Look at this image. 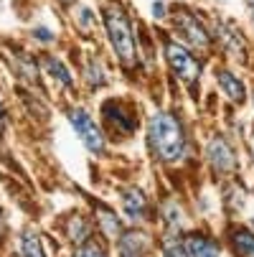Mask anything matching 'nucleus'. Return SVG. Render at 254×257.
<instances>
[{
  "label": "nucleus",
  "instance_id": "f257e3e1",
  "mask_svg": "<svg viewBox=\"0 0 254 257\" xmlns=\"http://www.w3.org/2000/svg\"><path fill=\"white\" fill-rule=\"evenodd\" d=\"M150 143L163 161H175L186 151V138L173 115L158 112L150 117Z\"/></svg>",
  "mask_w": 254,
  "mask_h": 257
},
{
  "label": "nucleus",
  "instance_id": "dca6fc26",
  "mask_svg": "<svg viewBox=\"0 0 254 257\" xmlns=\"http://www.w3.org/2000/svg\"><path fill=\"white\" fill-rule=\"evenodd\" d=\"M234 247L244 254V257H254V237L246 234V232H239L234 237Z\"/></svg>",
  "mask_w": 254,
  "mask_h": 257
},
{
  "label": "nucleus",
  "instance_id": "f8f14e48",
  "mask_svg": "<svg viewBox=\"0 0 254 257\" xmlns=\"http://www.w3.org/2000/svg\"><path fill=\"white\" fill-rule=\"evenodd\" d=\"M145 249V234L140 232H130L122 239V257H140Z\"/></svg>",
  "mask_w": 254,
  "mask_h": 257
},
{
  "label": "nucleus",
  "instance_id": "f03ea898",
  "mask_svg": "<svg viewBox=\"0 0 254 257\" xmlns=\"http://www.w3.org/2000/svg\"><path fill=\"white\" fill-rule=\"evenodd\" d=\"M104 26H107V33H110V41H112L120 61L125 66H135L137 64V44H135L132 26H130L127 16L122 13V8H117V6L107 8Z\"/></svg>",
  "mask_w": 254,
  "mask_h": 257
},
{
  "label": "nucleus",
  "instance_id": "9d476101",
  "mask_svg": "<svg viewBox=\"0 0 254 257\" xmlns=\"http://www.w3.org/2000/svg\"><path fill=\"white\" fill-rule=\"evenodd\" d=\"M219 84H221V89L226 92L229 99H234V102L244 99V84L231 74V71H219Z\"/></svg>",
  "mask_w": 254,
  "mask_h": 257
},
{
  "label": "nucleus",
  "instance_id": "a211bd4d",
  "mask_svg": "<svg viewBox=\"0 0 254 257\" xmlns=\"http://www.w3.org/2000/svg\"><path fill=\"white\" fill-rule=\"evenodd\" d=\"M33 36H36V39H39V41H51V39H54V36H51V33L46 31V28H39V31H36Z\"/></svg>",
  "mask_w": 254,
  "mask_h": 257
},
{
  "label": "nucleus",
  "instance_id": "39448f33",
  "mask_svg": "<svg viewBox=\"0 0 254 257\" xmlns=\"http://www.w3.org/2000/svg\"><path fill=\"white\" fill-rule=\"evenodd\" d=\"M178 28L193 49H206L208 46V33L201 28V23L191 13H178Z\"/></svg>",
  "mask_w": 254,
  "mask_h": 257
},
{
  "label": "nucleus",
  "instance_id": "20e7f679",
  "mask_svg": "<svg viewBox=\"0 0 254 257\" xmlns=\"http://www.w3.org/2000/svg\"><path fill=\"white\" fill-rule=\"evenodd\" d=\"M165 56H168V61H170V66H173V71L180 77V79H186V82H196L198 79V71H201V66H198V61L183 49V46H178V44H168L165 46Z\"/></svg>",
  "mask_w": 254,
  "mask_h": 257
},
{
  "label": "nucleus",
  "instance_id": "f3484780",
  "mask_svg": "<svg viewBox=\"0 0 254 257\" xmlns=\"http://www.w3.org/2000/svg\"><path fill=\"white\" fill-rule=\"evenodd\" d=\"M77 257H104V252H102L94 242H87V244L79 249V254H77Z\"/></svg>",
  "mask_w": 254,
  "mask_h": 257
},
{
  "label": "nucleus",
  "instance_id": "aec40b11",
  "mask_svg": "<svg viewBox=\"0 0 254 257\" xmlns=\"http://www.w3.org/2000/svg\"><path fill=\"white\" fill-rule=\"evenodd\" d=\"M168 257H186V252H183V247H178V244H175L173 249L168 247Z\"/></svg>",
  "mask_w": 254,
  "mask_h": 257
},
{
  "label": "nucleus",
  "instance_id": "9b49d317",
  "mask_svg": "<svg viewBox=\"0 0 254 257\" xmlns=\"http://www.w3.org/2000/svg\"><path fill=\"white\" fill-rule=\"evenodd\" d=\"M44 66H46V71L54 77V79H59L64 87H71L74 84V79H71V74H69V69L59 61V59H54V56H46L44 59Z\"/></svg>",
  "mask_w": 254,
  "mask_h": 257
},
{
  "label": "nucleus",
  "instance_id": "7ed1b4c3",
  "mask_svg": "<svg viewBox=\"0 0 254 257\" xmlns=\"http://www.w3.org/2000/svg\"><path fill=\"white\" fill-rule=\"evenodd\" d=\"M69 120H71V125H74V130L79 133V138H82V143L87 145V148H89L92 153H102L104 138H102L99 127L92 122V117L84 112V109H71Z\"/></svg>",
  "mask_w": 254,
  "mask_h": 257
},
{
  "label": "nucleus",
  "instance_id": "6e6552de",
  "mask_svg": "<svg viewBox=\"0 0 254 257\" xmlns=\"http://www.w3.org/2000/svg\"><path fill=\"white\" fill-rule=\"evenodd\" d=\"M219 39L224 41V46H226V51L234 56H239L241 61H244V41H241V36L236 33V28H231V26H219Z\"/></svg>",
  "mask_w": 254,
  "mask_h": 257
},
{
  "label": "nucleus",
  "instance_id": "0eeeda50",
  "mask_svg": "<svg viewBox=\"0 0 254 257\" xmlns=\"http://www.w3.org/2000/svg\"><path fill=\"white\" fill-rule=\"evenodd\" d=\"M183 252L186 257H219V249H216V244L201 234L196 237H188L186 244H183Z\"/></svg>",
  "mask_w": 254,
  "mask_h": 257
},
{
  "label": "nucleus",
  "instance_id": "412c9836",
  "mask_svg": "<svg viewBox=\"0 0 254 257\" xmlns=\"http://www.w3.org/2000/svg\"><path fill=\"white\" fill-rule=\"evenodd\" d=\"M6 127V109H3V102H0V130Z\"/></svg>",
  "mask_w": 254,
  "mask_h": 257
},
{
  "label": "nucleus",
  "instance_id": "2eb2a0df",
  "mask_svg": "<svg viewBox=\"0 0 254 257\" xmlns=\"http://www.w3.org/2000/svg\"><path fill=\"white\" fill-rule=\"evenodd\" d=\"M99 222H102V229L107 237H117L120 232V222H117V216L112 211H107V209H99Z\"/></svg>",
  "mask_w": 254,
  "mask_h": 257
},
{
  "label": "nucleus",
  "instance_id": "423d86ee",
  "mask_svg": "<svg viewBox=\"0 0 254 257\" xmlns=\"http://www.w3.org/2000/svg\"><path fill=\"white\" fill-rule=\"evenodd\" d=\"M206 153H208V161L213 163V168H219V171H231L234 163H236L234 151L229 148V143H226L224 138H213V140H208Z\"/></svg>",
  "mask_w": 254,
  "mask_h": 257
},
{
  "label": "nucleus",
  "instance_id": "4468645a",
  "mask_svg": "<svg viewBox=\"0 0 254 257\" xmlns=\"http://www.w3.org/2000/svg\"><path fill=\"white\" fill-rule=\"evenodd\" d=\"M21 249H23V257H44L41 239H39V234H36V232H26V234H23Z\"/></svg>",
  "mask_w": 254,
  "mask_h": 257
},
{
  "label": "nucleus",
  "instance_id": "1a4fd4ad",
  "mask_svg": "<svg viewBox=\"0 0 254 257\" xmlns=\"http://www.w3.org/2000/svg\"><path fill=\"white\" fill-rule=\"evenodd\" d=\"M104 115H107V120H110V125H115L120 133H130V130L135 127V120H132L127 112H122L117 104L107 102V104H104Z\"/></svg>",
  "mask_w": 254,
  "mask_h": 257
},
{
  "label": "nucleus",
  "instance_id": "ddd939ff",
  "mask_svg": "<svg viewBox=\"0 0 254 257\" xmlns=\"http://www.w3.org/2000/svg\"><path fill=\"white\" fill-rule=\"evenodd\" d=\"M125 211H127L130 219H140V216H142V211H145V199H142L140 191H127V196H125Z\"/></svg>",
  "mask_w": 254,
  "mask_h": 257
},
{
  "label": "nucleus",
  "instance_id": "6ab92c4d",
  "mask_svg": "<svg viewBox=\"0 0 254 257\" xmlns=\"http://www.w3.org/2000/svg\"><path fill=\"white\" fill-rule=\"evenodd\" d=\"M153 16H155V18H165V6L160 3V0L153 6Z\"/></svg>",
  "mask_w": 254,
  "mask_h": 257
}]
</instances>
